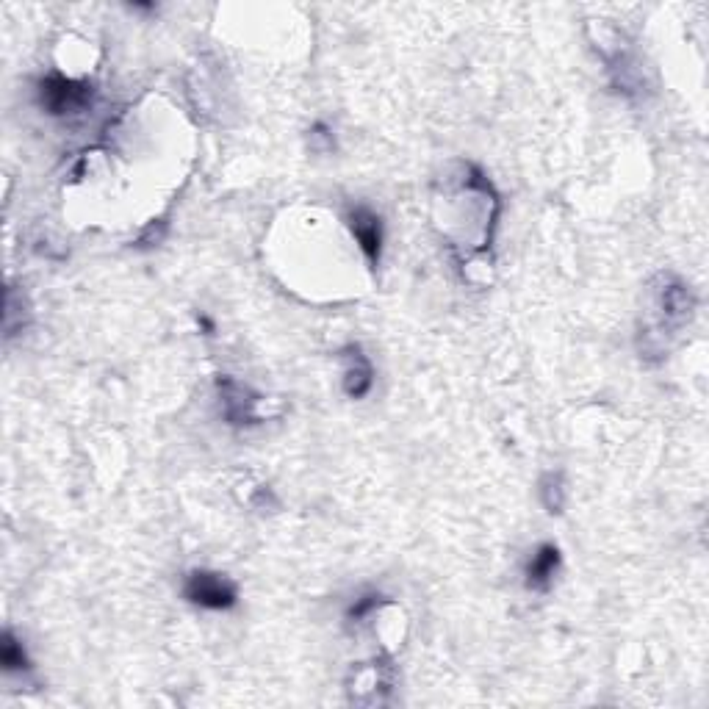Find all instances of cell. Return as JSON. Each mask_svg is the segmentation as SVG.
Listing matches in <instances>:
<instances>
[{"label": "cell", "instance_id": "6da1fadb", "mask_svg": "<svg viewBox=\"0 0 709 709\" xmlns=\"http://www.w3.org/2000/svg\"><path fill=\"white\" fill-rule=\"evenodd\" d=\"M37 97L39 106L48 111L50 117H78V114H86V111L92 109L95 86L89 84V81L50 73L39 81Z\"/></svg>", "mask_w": 709, "mask_h": 709}, {"label": "cell", "instance_id": "7a4b0ae2", "mask_svg": "<svg viewBox=\"0 0 709 709\" xmlns=\"http://www.w3.org/2000/svg\"><path fill=\"white\" fill-rule=\"evenodd\" d=\"M183 596L203 610H230L239 599L236 585L211 571H192L183 582Z\"/></svg>", "mask_w": 709, "mask_h": 709}, {"label": "cell", "instance_id": "3957f363", "mask_svg": "<svg viewBox=\"0 0 709 709\" xmlns=\"http://www.w3.org/2000/svg\"><path fill=\"white\" fill-rule=\"evenodd\" d=\"M217 391L219 402H222V413H225V419L230 424H255L258 421V413H255L258 397L247 385L236 383L228 374H219Z\"/></svg>", "mask_w": 709, "mask_h": 709}, {"label": "cell", "instance_id": "277c9868", "mask_svg": "<svg viewBox=\"0 0 709 709\" xmlns=\"http://www.w3.org/2000/svg\"><path fill=\"white\" fill-rule=\"evenodd\" d=\"M349 228L361 244L363 255L369 258V264H380V253H383V222H380V217L369 208H355L349 214Z\"/></svg>", "mask_w": 709, "mask_h": 709}, {"label": "cell", "instance_id": "5b68a950", "mask_svg": "<svg viewBox=\"0 0 709 709\" xmlns=\"http://www.w3.org/2000/svg\"><path fill=\"white\" fill-rule=\"evenodd\" d=\"M344 358H347V372H344V391H347V397H366L374 383L372 363L363 355V349L355 347V344L344 349Z\"/></svg>", "mask_w": 709, "mask_h": 709}, {"label": "cell", "instance_id": "8992f818", "mask_svg": "<svg viewBox=\"0 0 709 709\" xmlns=\"http://www.w3.org/2000/svg\"><path fill=\"white\" fill-rule=\"evenodd\" d=\"M560 549L554 543H543L538 546V552L532 554V560L527 563V588L529 590H549L554 574L560 571Z\"/></svg>", "mask_w": 709, "mask_h": 709}, {"label": "cell", "instance_id": "52a82bcc", "mask_svg": "<svg viewBox=\"0 0 709 709\" xmlns=\"http://www.w3.org/2000/svg\"><path fill=\"white\" fill-rule=\"evenodd\" d=\"M0 662H3V671H28L31 662L25 654L23 643L12 635V632H3V646H0Z\"/></svg>", "mask_w": 709, "mask_h": 709}, {"label": "cell", "instance_id": "ba28073f", "mask_svg": "<svg viewBox=\"0 0 709 709\" xmlns=\"http://www.w3.org/2000/svg\"><path fill=\"white\" fill-rule=\"evenodd\" d=\"M383 604V596L380 593H366V596H361V599L355 601L352 607L347 610V621H352V624H358V621H363L366 615L372 613V610H377Z\"/></svg>", "mask_w": 709, "mask_h": 709}, {"label": "cell", "instance_id": "9c48e42d", "mask_svg": "<svg viewBox=\"0 0 709 709\" xmlns=\"http://www.w3.org/2000/svg\"><path fill=\"white\" fill-rule=\"evenodd\" d=\"M563 488H560V477H554V474H549L546 480H543V505L549 507V513H560V507H563Z\"/></svg>", "mask_w": 709, "mask_h": 709}]
</instances>
